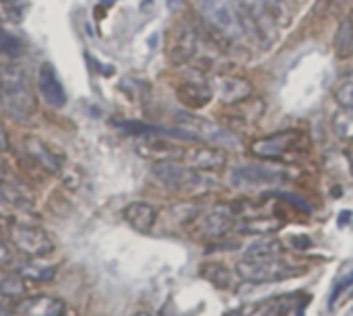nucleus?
I'll return each mask as SVG.
<instances>
[{
	"label": "nucleus",
	"instance_id": "18",
	"mask_svg": "<svg viewBox=\"0 0 353 316\" xmlns=\"http://www.w3.org/2000/svg\"><path fill=\"white\" fill-rule=\"evenodd\" d=\"M124 219L141 234H147L153 226H155V219H157V211L153 205L149 203H130L126 209H124Z\"/></svg>",
	"mask_w": 353,
	"mask_h": 316
},
{
	"label": "nucleus",
	"instance_id": "14",
	"mask_svg": "<svg viewBox=\"0 0 353 316\" xmlns=\"http://www.w3.org/2000/svg\"><path fill=\"white\" fill-rule=\"evenodd\" d=\"M298 139V132L294 130H283V132H277V135H271L267 139H259L252 143V153L256 157H281Z\"/></svg>",
	"mask_w": 353,
	"mask_h": 316
},
{
	"label": "nucleus",
	"instance_id": "7",
	"mask_svg": "<svg viewBox=\"0 0 353 316\" xmlns=\"http://www.w3.org/2000/svg\"><path fill=\"white\" fill-rule=\"evenodd\" d=\"M201 48V35L192 25H180L174 35H172V43H170V60L174 64H186L192 58H196V52Z\"/></svg>",
	"mask_w": 353,
	"mask_h": 316
},
{
	"label": "nucleus",
	"instance_id": "1",
	"mask_svg": "<svg viewBox=\"0 0 353 316\" xmlns=\"http://www.w3.org/2000/svg\"><path fill=\"white\" fill-rule=\"evenodd\" d=\"M0 108L14 120H27L35 112L33 89L14 64H0Z\"/></svg>",
	"mask_w": 353,
	"mask_h": 316
},
{
	"label": "nucleus",
	"instance_id": "9",
	"mask_svg": "<svg viewBox=\"0 0 353 316\" xmlns=\"http://www.w3.org/2000/svg\"><path fill=\"white\" fill-rule=\"evenodd\" d=\"M215 93L225 106H236L252 95V83L244 77L221 75L215 79Z\"/></svg>",
	"mask_w": 353,
	"mask_h": 316
},
{
	"label": "nucleus",
	"instance_id": "8",
	"mask_svg": "<svg viewBox=\"0 0 353 316\" xmlns=\"http://www.w3.org/2000/svg\"><path fill=\"white\" fill-rule=\"evenodd\" d=\"M279 170L267 166H238L232 170V184L236 188H252L263 184H275L281 180Z\"/></svg>",
	"mask_w": 353,
	"mask_h": 316
},
{
	"label": "nucleus",
	"instance_id": "35",
	"mask_svg": "<svg viewBox=\"0 0 353 316\" xmlns=\"http://www.w3.org/2000/svg\"><path fill=\"white\" fill-rule=\"evenodd\" d=\"M8 259V253H6V248L0 244V261H6Z\"/></svg>",
	"mask_w": 353,
	"mask_h": 316
},
{
	"label": "nucleus",
	"instance_id": "20",
	"mask_svg": "<svg viewBox=\"0 0 353 316\" xmlns=\"http://www.w3.org/2000/svg\"><path fill=\"white\" fill-rule=\"evenodd\" d=\"M17 209L27 211V201L12 186L0 182V211L4 215H8L10 211H17Z\"/></svg>",
	"mask_w": 353,
	"mask_h": 316
},
{
	"label": "nucleus",
	"instance_id": "32",
	"mask_svg": "<svg viewBox=\"0 0 353 316\" xmlns=\"http://www.w3.org/2000/svg\"><path fill=\"white\" fill-rule=\"evenodd\" d=\"M352 217H353L352 211H341V213H339V217H337V224L343 228V226H347V224H350V219H352Z\"/></svg>",
	"mask_w": 353,
	"mask_h": 316
},
{
	"label": "nucleus",
	"instance_id": "10",
	"mask_svg": "<svg viewBox=\"0 0 353 316\" xmlns=\"http://www.w3.org/2000/svg\"><path fill=\"white\" fill-rule=\"evenodd\" d=\"M37 89L41 93V97L46 99L48 106L52 108H62L66 103V91H64V85L62 81L58 79V72L56 68L46 62L41 64L39 68V75H37Z\"/></svg>",
	"mask_w": 353,
	"mask_h": 316
},
{
	"label": "nucleus",
	"instance_id": "28",
	"mask_svg": "<svg viewBox=\"0 0 353 316\" xmlns=\"http://www.w3.org/2000/svg\"><path fill=\"white\" fill-rule=\"evenodd\" d=\"M335 97L337 101L345 108V110H352L353 112V81H345L337 87L335 91Z\"/></svg>",
	"mask_w": 353,
	"mask_h": 316
},
{
	"label": "nucleus",
	"instance_id": "15",
	"mask_svg": "<svg viewBox=\"0 0 353 316\" xmlns=\"http://www.w3.org/2000/svg\"><path fill=\"white\" fill-rule=\"evenodd\" d=\"M176 95H178V99H180L182 106H186L190 110H199V108H205L211 101L213 91L203 81H184L176 89Z\"/></svg>",
	"mask_w": 353,
	"mask_h": 316
},
{
	"label": "nucleus",
	"instance_id": "19",
	"mask_svg": "<svg viewBox=\"0 0 353 316\" xmlns=\"http://www.w3.org/2000/svg\"><path fill=\"white\" fill-rule=\"evenodd\" d=\"M279 250H281L279 240H275V238H261V240H254L246 248L244 257L246 259H273L275 255H279Z\"/></svg>",
	"mask_w": 353,
	"mask_h": 316
},
{
	"label": "nucleus",
	"instance_id": "34",
	"mask_svg": "<svg viewBox=\"0 0 353 316\" xmlns=\"http://www.w3.org/2000/svg\"><path fill=\"white\" fill-rule=\"evenodd\" d=\"M267 4V8H279L283 4V0H263Z\"/></svg>",
	"mask_w": 353,
	"mask_h": 316
},
{
	"label": "nucleus",
	"instance_id": "16",
	"mask_svg": "<svg viewBox=\"0 0 353 316\" xmlns=\"http://www.w3.org/2000/svg\"><path fill=\"white\" fill-rule=\"evenodd\" d=\"M17 313L21 316H62L64 304L50 296H33L19 302Z\"/></svg>",
	"mask_w": 353,
	"mask_h": 316
},
{
	"label": "nucleus",
	"instance_id": "17",
	"mask_svg": "<svg viewBox=\"0 0 353 316\" xmlns=\"http://www.w3.org/2000/svg\"><path fill=\"white\" fill-rule=\"evenodd\" d=\"M25 149H27L29 157H31L33 161H37L46 172H50V174H58V172H60V168H62L60 157H56L54 151H52L41 139H37V137H27V139H25Z\"/></svg>",
	"mask_w": 353,
	"mask_h": 316
},
{
	"label": "nucleus",
	"instance_id": "33",
	"mask_svg": "<svg viewBox=\"0 0 353 316\" xmlns=\"http://www.w3.org/2000/svg\"><path fill=\"white\" fill-rule=\"evenodd\" d=\"M8 149V135L4 130V126L0 124V151H6Z\"/></svg>",
	"mask_w": 353,
	"mask_h": 316
},
{
	"label": "nucleus",
	"instance_id": "24",
	"mask_svg": "<svg viewBox=\"0 0 353 316\" xmlns=\"http://www.w3.org/2000/svg\"><path fill=\"white\" fill-rule=\"evenodd\" d=\"M17 273L21 277H29L33 282H48V279H52L54 269L48 267V265H39V263H25V265L19 267Z\"/></svg>",
	"mask_w": 353,
	"mask_h": 316
},
{
	"label": "nucleus",
	"instance_id": "13",
	"mask_svg": "<svg viewBox=\"0 0 353 316\" xmlns=\"http://www.w3.org/2000/svg\"><path fill=\"white\" fill-rule=\"evenodd\" d=\"M184 157L194 170L203 172H215L225 166V153L211 145H194L188 151H184Z\"/></svg>",
	"mask_w": 353,
	"mask_h": 316
},
{
	"label": "nucleus",
	"instance_id": "25",
	"mask_svg": "<svg viewBox=\"0 0 353 316\" xmlns=\"http://www.w3.org/2000/svg\"><path fill=\"white\" fill-rule=\"evenodd\" d=\"M25 284L19 273H0V294L2 296H21Z\"/></svg>",
	"mask_w": 353,
	"mask_h": 316
},
{
	"label": "nucleus",
	"instance_id": "5",
	"mask_svg": "<svg viewBox=\"0 0 353 316\" xmlns=\"http://www.w3.org/2000/svg\"><path fill=\"white\" fill-rule=\"evenodd\" d=\"M10 240L12 244L29 255V257H43L52 250V240L50 236L39 230L37 226H29V224H12L10 226Z\"/></svg>",
	"mask_w": 353,
	"mask_h": 316
},
{
	"label": "nucleus",
	"instance_id": "11",
	"mask_svg": "<svg viewBox=\"0 0 353 316\" xmlns=\"http://www.w3.org/2000/svg\"><path fill=\"white\" fill-rule=\"evenodd\" d=\"M232 224H234L232 211L217 207V209H213V211H209L196 219V236L207 238V240L221 238L223 234H228L232 230Z\"/></svg>",
	"mask_w": 353,
	"mask_h": 316
},
{
	"label": "nucleus",
	"instance_id": "22",
	"mask_svg": "<svg viewBox=\"0 0 353 316\" xmlns=\"http://www.w3.org/2000/svg\"><path fill=\"white\" fill-rule=\"evenodd\" d=\"M234 2L242 8L244 17H248L254 25L265 27V19L269 14V8L263 0H234Z\"/></svg>",
	"mask_w": 353,
	"mask_h": 316
},
{
	"label": "nucleus",
	"instance_id": "29",
	"mask_svg": "<svg viewBox=\"0 0 353 316\" xmlns=\"http://www.w3.org/2000/svg\"><path fill=\"white\" fill-rule=\"evenodd\" d=\"M350 286H353V271L350 273V275H345V277H343V279H341V282L335 286V290H333V296H331V304H333V302H335V298H337V296H339V294H341L345 288H350Z\"/></svg>",
	"mask_w": 353,
	"mask_h": 316
},
{
	"label": "nucleus",
	"instance_id": "4",
	"mask_svg": "<svg viewBox=\"0 0 353 316\" xmlns=\"http://www.w3.org/2000/svg\"><path fill=\"white\" fill-rule=\"evenodd\" d=\"M180 128L190 132L196 141L215 143V145H228V147L238 145V137L232 130H228L225 126H219V124H215V122H211L207 118H201V116L182 114L180 116Z\"/></svg>",
	"mask_w": 353,
	"mask_h": 316
},
{
	"label": "nucleus",
	"instance_id": "12",
	"mask_svg": "<svg viewBox=\"0 0 353 316\" xmlns=\"http://www.w3.org/2000/svg\"><path fill=\"white\" fill-rule=\"evenodd\" d=\"M159 137L161 135H143L141 141L137 143L139 153L145 155V157L159 159V161H174V159H178V157L184 155V149L182 147H178L172 141H163Z\"/></svg>",
	"mask_w": 353,
	"mask_h": 316
},
{
	"label": "nucleus",
	"instance_id": "6",
	"mask_svg": "<svg viewBox=\"0 0 353 316\" xmlns=\"http://www.w3.org/2000/svg\"><path fill=\"white\" fill-rule=\"evenodd\" d=\"M238 273L240 277L248 279V282H279V279H288L292 273V269L288 265H281L273 259H244L238 265Z\"/></svg>",
	"mask_w": 353,
	"mask_h": 316
},
{
	"label": "nucleus",
	"instance_id": "3",
	"mask_svg": "<svg viewBox=\"0 0 353 316\" xmlns=\"http://www.w3.org/2000/svg\"><path fill=\"white\" fill-rule=\"evenodd\" d=\"M196 10L205 23L230 39H238L246 33L244 12L234 0H196Z\"/></svg>",
	"mask_w": 353,
	"mask_h": 316
},
{
	"label": "nucleus",
	"instance_id": "23",
	"mask_svg": "<svg viewBox=\"0 0 353 316\" xmlns=\"http://www.w3.org/2000/svg\"><path fill=\"white\" fill-rule=\"evenodd\" d=\"M21 52H23V46H21L19 37H14L8 29H4L2 21H0V54L6 58H17V56H21Z\"/></svg>",
	"mask_w": 353,
	"mask_h": 316
},
{
	"label": "nucleus",
	"instance_id": "36",
	"mask_svg": "<svg viewBox=\"0 0 353 316\" xmlns=\"http://www.w3.org/2000/svg\"><path fill=\"white\" fill-rule=\"evenodd\" d=\"M0 316H10V313H8L2 304H0Z\"/></svg>",
	"mask_w": 353,
	"mask_h": 316
},
{
	"label": "nucleus",
	"instance_id": "37",
	"mask_svg": "<svg viewBox=\"0 0 353 316\" xmlns=\"http://www.w3.org/2000/svg\"><path fill=\"white\" fill-rule=\"evenodd\" d=\"M296 316H304V308H300V310H298V315Z\"/></svg>",
	"mask_w": 353,
	"mask_h": 316
},
{
	"label": "nucleus",
	"instance_id": "21",
	"mask_svg": "<svg viewBox=\"0 0 353 316\" xmlns=\"http://www.w3.org/2000/svg\"><path fill=\"white\" fill-rule=\"evenodd\" d=\"M335 50L339 58H350L353 54V23L352 19H345L339 25V31L335 35Z\"/></svg>",
	"mask_w": 353,
	"mask_h": 316
},
{
	"label": "nucleus",
	"instance_id": "30",
	"mask_svg": "<svg viewBox=\"0 0 353 316\" xmlns=\"http://www.w3.org/2000/svg\"><path fill=\"white\" fill-rule=\"evenodd\" d=\"M285 201H290V203H294L298 209H302V211H310V205L306 203V201H302V199H298V197H294V195H288V192H279Z\"/></svg>",
	"mask_w": 353,
	"mask_h": 316
},
{
	"label": "nucleus",
	"instance_id": "2",
	"mask_svg": "<svg viewBox=\"0 0 353 316\" xmlns=\"http://www.w3.org/2000/svg\"><path fill=\"white\" fill-rule=\"evenodd\" d=\"M153 176L168 190L180 192V195H190V197L213 192L219 186L215 176L205 174L203 170L201 172L188 170V168L180 166L178 161H155Z\"/></svg>",
	"mask_w": 353,
	"mask_h": 316
},
{
	"label": "nucleus",
	"instance_id": "27",
	"mask_svg": "<svg viewBox=\"0 0 353 316\" xmlns=\"http://www.w3.org/2000/svg\"><path fill=\"white\" fill-rule=\"evenodd\" d=\"M335 128L341 137L345 139H353V112L352 110H345L341 116H337L335 120Z\"/></svg>",
	"mask_w": 353,
	"mask_h": 316
},
{
	"label": "nucleus",
	"instance_id": "26",
	"mask_svg": "<svg viewBox=\"0 0 353 316\" xmlns=\"http://www.w3.org/2000/svg\"><path fill=\"white\" fill-rule=\"evenodd\" d=\"M0 6L4 8V12L8 14L10 21H21L27 2L25 0H0Z\"/></svg>",
	"mask_w": 353,
	"mask_h": 316
},
{
	"label": "nucleus",
	"instance_id": "31",
	"mask_svg": "<svg viewBox=\"0 0 353 316\" xmlns=\"http://www.w3.org/2000/svg\"><path fill=\"white\" fill-rule=\"evenodd\" d=\"M292 244H294L296 248H302V250H304V248H310V246H312V240H310L308 236H296V238L292 240Z\"/></svg>",
	"mask_w": 353,
	"mask_h": 316
}]
</instances>
